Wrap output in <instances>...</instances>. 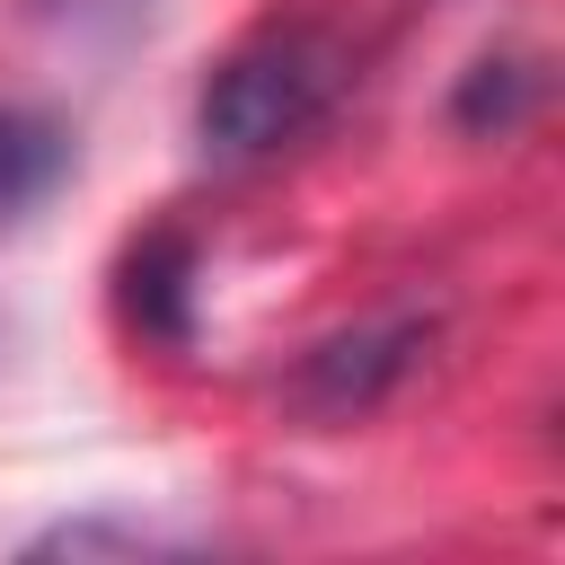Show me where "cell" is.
<instances>
[{"instance_id":"7a4b0ae2","label":"cell","mask_w":565,"mask_h":565,"mask_svg":"<svg viewBox=\"0 0 565 565\" xmlns=\"http://www.w3.org/2000/svg\"><path fill=\"white\" fill-rule=\"evenodd\" d=\"M424 318H380V327H353V335H327L300 371H291V397L309 406V415H327V424H344V415H371L406 371H415V353H424Z\"/></svg>"},{"instance_id":"6da1fadb","label":"cell","mask_w":565,"mask_h":565,"mask_svg":"<svg viewBox=\"0 0 565 565\" xmlns=\"http://www.w3.org/2000/svg\"><path fill=\"white\" fill-rule=\"evenodd\" d=\"M344 79H353V62H344V44H335L327 26H265V35H247L238 53H221V71L203 79L194 132H203V150L230 159V168L274 159V150L309 141V132L335 115Z\"/></svg>"},{"instance_id":"277c9868","label":"cell","mask_w":565,"mask_h":565,"mask_svg":"<svg viewBox=\"0 0 565 565\" xmlns=\"http://www.w3.org/2000/svg\"><path fill=\"white\" fill-rule=\"evenodd\" d=\"M132 309L150 335H185V247L177 238H150L132 256Z\"/></svg>"},{"instance_id":"5b68a950","label":"cell","mask_w":565,"mask_h":565,"mask_svg":"<svg viewBox=\"0 0 565 565\" xmlns=\"http://www.w3.org/2000/svg\"><path fill=\"white\" fill-rule=\"evenodd\" d=\"M71 18H88V9H132V0H62Z\"/></svg>"},{"instance_id":"3957f363","label":"cell","mask_w":565,"mask_h":565,"mask_svg":"<svg viewBox=\"0 0 565 565\" xmlns=\"http://www.w3.org/2000/svg\"><path fill=\"white\" fill-rule=\"evenodd\" d=\"M53 177H62V132L35 124V115H18V106H0V221L26 212V203H44Z\"/></svg>"}]
</instances>
